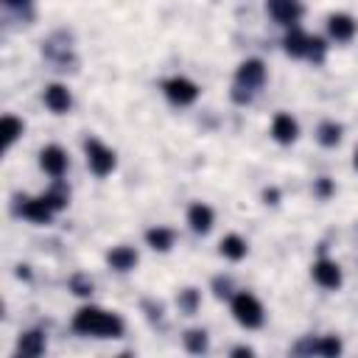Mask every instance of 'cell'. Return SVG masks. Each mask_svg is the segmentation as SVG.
I'll return each mask as SVG.
<instances>
[{"instance_id": "21", "label": "cell", "mask_w": 358, "mask_h": 358, "mask_svg": "<svg viewBox=\"0 0 358 358\" xmlns=\"http://www.w3.org/2000/svg\"><path fill=\"white\" fill-rule=\"evenodd\" d=\"M20 134H23V123H20L17 118L6 115V118H3V143H6V146H12V143H15Z\"/></svg>"}, {"instance_id": "28", "label": "cell", "mask_w": 358, "mask_h": 358, "mask_svg": "<svg viewBox=\"0 0 358 358\" xmlns=\"http://www.w3.org/2000/svg\"><path fill=\"white\" fill-rule=\"evenodd\" d=\"M216 289H230V280H224V283H222V280H216ZM216 294H219V297H224L227 292H216Z\"/></svg>"}, {"instance_id": "30", "label": "cell", "mask_w": 358, "mask_h": 358, "mask_svg": "<svg viewBox=\"0 0 358 358\" xmlns=\"http://www.w3.org/2000/svg\"><path fill=\"white\" fill-rule=\"evenodd\" d=\"M233 355H252V347H235Z\"/></svg>"}, {"instance_id": "7", "label": "cell", "mask_w": 358, "mask_h": 358, "mask_svg": "<svg viewBox=\"0 0 358 358\" xmlns=\"http://www.w3.org/2000/svg\"><path fill=\"white\" fill-rule=\"evenodd\" d=\"M271 134H274V140H277V143H283V146H289V143H294V140H297L300 126H297V120H294L292 115L280 112V115H274V120H271Z\"/></svg>"}, {"instance_id": "1", "label": "cell", "mask_w": 358, "mask_h": 358, "mask_svg": "<svg viewBox=\"0 0 358 358\" xmlns=\"http://www.w3.org/2000/svg\"><path fill=\"white\" fill-rule=\"evenodd\" d=\"M73 330H79L84 336L118 339V336H123V319L118 314H109L101 308H82L73 319Z\"/></svg>"}, {"instance_id": "20", "label": "cell", "mask_w": 358, "mask_h": 358, "mask_svg": "<svg viewBox=\"0 0 358 358\" xmlns=\"http://www.w3.org/2000/svg\"><path fill=\"white\" fill-rule=\"evenodd\" d=\"M339 140H341V126L333 123V120H325L319 126V143H322V146H336Z\"/></svg>"}, {"instance_id": "11", "label": "cell", "mask_w": 358, "mask_h": 358, "mask_svg": "<svg viewBox=\"0 0 358 358\" xmlns=\"http://www.w3.org/2000/svg\"><path fill=\"white\" fill-rule=\"evenodd\" d=\"M39 163H42V168H45L51 177H62L64 168H67V154H64L59 146H48V149H42Z\"/></svg>"}, {"instance_id": "18", "label": "cell", "mask_w": 358, "mask_h": 358, "mask_svg": "<svg viewBox=\"0 0 358 358\" xmlns=\"http://www.w3.org/2000/svg\"><path fill=\"white\" fill-rule=\"evenodd\" d=\"M308 42L311 37H305L303 31H292L285 37V53L289 56H308Z\"/></svg>"}, {"instance_id": "31", "label": "cell", "mask_w": 358, "mask_h": 358, "mask_svg": "<svg viewBox=\"0 0 358 358\" xmlns=\"http://www.w3.org/2000/svg\"><path fill=\"white\" fill-rule=\"evenodd\" d=\"M9 6H23V3H28V0H6Z\"/></svg>"}, {"instance_id": "3", "label": "cell", "mask_w": 358, "mask_h": 358, "mask_svg": "<svg viewBox=\"0 0 358 358\" xmlns=\"http://www.w3.org/2000/svg\"><path fill=\"white\" fill-rule=\"evenodd\" d=\"M84 152H87V163H90L93 174H98V177L112 174V168H115V154H112V152L104 146L101 140L90 137V140L84 143Z\"/></svg>"}, {"instance_id": "16", "label": "cell", "mask_w": 358, "mask_h": 358, "mask_svg": "<svg viewBox=\"0 0 358 358\" xmlns=\"http://www.w3.org/2000/svg\"><path fill=\"white\" fill-rule=\"evenodd\" d=\"M17 352L20 355H42L45 352V336L39 333V330H31V333H26L23 339H20V344H17Z\"/></svg>"}, {"instance_id": "27", "label": "cell", "mask_w": 358, "mask_h": 358, "mask_svg": "<svg viewBox=\"0 0 358 358\" xmlns=\"http://www.w3.org/2000/svg\"><path fill=\"white\" fill-rule=\"evenodd\" d=\"M316 193H319V196H330V193H333V185H330L328 177H322V179L316 182Z\"/></svg>"}, {"instance_id": "22", "label": "cell", "mask_w": 358, "mask_h": 358, "mask_svg": "<svg viewBox=\"0 0 358 358\" xmlns=\"http://www.w3.org/2000/svg\"><path fill=\"white\" fill-rule=\"evenodd\" d=\"M185 347L190 352H204L207 350V333L204 330H188L185 333Z\"/></svg>"}, {"instance_id": "4", "label": "cell", "mask_w": 358, "mask_h": 358, "mask_svg": "<svg viewBox=\"0 0 358 358\" xmlns=\"http://www.w3.org/2000/svg\"><path fill=\"white\" fill-rule=\"evenodd\" d=\"M163 90H165V96H168L174 104H179V107H188V104H193V101L199 98V87H196L190 79H182V76L168 79Z\"/></svg>"}, {"instance_id": "17", "label": "cell", "mask_w": 358, "mask_h": 358, "mask_svg": "<svg viewBox=\"0 0 358 358\" xmlns=\"http://www.w3.org/2000/svg\"><path fill=\"white\" fill-rule=\"evenodd\" d=\"M146 241H149V247H152V249H157V252H168V249L174 247V233H171V230H165V227H154V230H149V233H146Z\"/></svg>"}, {"instance_id": "29", "label": "cell", "mask_w": 358, "mask_h": 358, "mask_svg": "<svg viewBox=\"0 0 358 358\" xmlns=\"http://www.w3.org/2000/svg\"><path fill=\"white\" fill-rule=\"evenodd\" d=\"M263 199H266L269 204H277V190H266V193H263Z\"/></svg>"}, {"instance_id": "24", "label": "cell", "mask_w": 358, "mask_h": 358, "mask_svg": "<svg viewBox=\"0 0 358 358\" xmlns=\"http://www.w3.org/2000/svg\"><path fill=\"white\" fill-rule=\"evenodd\" d=\"M45 202H48L53 210H62V207L67 204V190H64L62 185H56L53 190H48V193H45Z\"/></svg>"}, {"instance_id": "2", "label": "cell", "mask_w": 358, "mask_h": 358, "mask_svg": "<svg viewBox=\"0 0 358 358\" xmlns=\"http://www.w3.org/2000/svg\"><path fill=\"white\" fill-rule=\"evenodd\" d=\"M233 316H235V322L238 325H244V328H260L263 325V305L252 297V294H247V292H241V294H235L233 297Z\"/></svg>"}, {"instance_id": "10", "label": "cell", "mask_w": 358, "mask_h": 358, "mask_svg": "<svg viewBox=\"0 0 358 358\" xmlns=\"http://www.w3.org/2000/svg\"><path fill=\"white\" fill-rule=\"evenodd\" d=\"M297 352H316V355H339L341 352V341L336 336H322V339H308L303 344L294 347Z\"/></svg>"}, {"instance_id": "19", "label": "cell", "mask_w": 358, "mask_h": 358, "mask_svg": "<svg viewBox=\"0 0 358 358\" xmlns=\"http://www.w3.org/2000/svg\"><path fill=\"white\" fill-rule=\"evenodd\" d=\"M222 255L230 258V260H241L247 255V241L241 235H227L222 241Z\"/></svg>"}, {"instance_id": "5", "label": "cell", "mask_w": 358, "mask_h": 358, "mask_svg": "<svg viewBox=\"0 0 358 358\" xmlns=\"http://www.w3.org/2000/svg\"><path fill=\"white\" fill-rule=\"evenodd\" d=\"M269 15L283 26H292L303 17V3L300 0H269Z\"/></svg>"}, {"instance_id": "6", "label": "cell", "mask_w": 358, "mask_h": 358, "mask_svg": "<svg viewBox=\"0 0 358 358\" xmlns=\"http://www.w3.org/2000/svg\"><path fill=\"white\" fill-rule=\"evenodd\" d=\"M235 79H238V87L255 90V87H260V84H263V79H266V67H263V62H260V59H247V62L238 67Z\"/></svg>"}, {"instance_id": "23", "label": "cell", "mask_w": 358, "mask_h": 358, "mask_svg": "<svg viewBox=\"0 0 358 358\" xmlns=\"http://www.w3.org/2000/svg\"><path fill=\"white\" fill-rule=\"evenodd\" d=\"M179 308L185 311V314H196L199 311V292L196 289H185V292H179Z\"/></svg>"}, {"instance_id": "12", "label": "cell", "mask_w": 358, "mask_h": 358, "mask_svg": "<svg viewBox=\"0 0 358 358\" xmlns=\"http://www.w3.org/2000/svg\"><path fill=\"white\" fill-rule=\"evenodd\" d=\"M188 224H190L193 233H210V227H213V210H210L207 204H202V202L190 204V210H188Z\"/></svg>"}, {"instance_id": "32", "label": "cell", "mask_w": 358, "mask_h": 358, "mask_svg": "<svg viewBox=\"0 0 358 358\" xmlns=\"http://www.w3.org/2000/svg\"><path fill=\"white\" fill-rule=\"evenodd\" d=\"M355 168H358V149H355Z\"/></svg>"}, {"instance_id": "25", "label": "cell", "mask_w": 358, "mask_h": 358, "mask_svg": "<svg viewBox=\"0 0 358 358\" xmlns=\"http://www.w3.org/2000/svg\"><path fill=\"white\" fill-rule=\"evenodd\" d=\"M70 289H73V294H79V297H87V294H93V283L87 277L76 274L73 280H70Z\"/></svg>"}, {"instance_id": "13", "label": "cell", "mask_w": 358, "mask_h": 358, "mask_svg": "<svg viewBox=\"0 0 358 358\" xmlns=\"http://www.w3.org/2000/svg\"><path fill=\"white\" fill-rule=\"evenodd\" d=\"M328 31H330L333 39L347 42V39H352V34H355V20H352L350 15H333V17L328 20Z\"/></svg>"}, {"instance_id": "8", "label": "cell", "mask_w": 358, "mask_h": 358, "mask_svg": "<svg viewBox=\"0 0 358 358\" xmlns=\"http://www.w3.org/2000/svg\"><path fill=\"white\" fill-rule=\"evenodd\" d=\"M314 280L322 289H339L341 285V269L333 260H316L314 263Z\"/></svg>"}, {"instance_id": "9", "label": "cell", "mask_w": 358, "mask_h": 358, "mask_svg": "<svg viewBox=\"0 0 358 358\" xmlns=\"http://www.w3.org/2000/svg\"><path fill=\"white\" fill-rule=\"evenodd\" d=\"M20 213H23V216H26L28 222L48 224V222H51V216H53V207L45 202V196H39V199H23Z\"/></svg>"}, {"instance_id": "26", "label": "cell", "mask_w": 358, "mask_h": 358, "mask_svg": "<svg viewBox=\"0 0 358 358\" xmlns=\"http://www.w3.org/2000/svg\"><path fill=\"white\" fill-rule=\"evenodd\" d=\"M308 56H311V59H316V62H322V59H325V42L314 37V39L308 42Z\"/></svg>"}, {"instance_id": "15", "label": "cell", "mask_w": 358, "mask_h": 358, "mask_svg": "<svg viewBox=\"0 0 358 358\" xmlns=\"http://www.w3.org/2000/svg\"><path fill=\"white\" fill-rule=\"evenodd\" d=\"M107 263H109L112 269H118V271H129V269L137 266V252H134L132 247H115V249L107 255Z\"/></svg>"}, {"instance_id": "14", "label": "cell", "mask_w": 358, "mask_h": 358, "mask_svg": "<svg viewBox=\"0 0 358 358\" xmlns=\"http://www.w3.org/2000/svg\"><path fill=\"white\" fill-rule=\"evenodd\" d=\"M45 104H48V109L56 112V115L67 112V109H70V93H67V87L51 84V87L45 90Z\"/></svg>"}]
</instances>
